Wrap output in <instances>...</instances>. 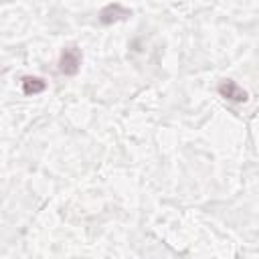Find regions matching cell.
<instances>
[{
    "label": "cell",
    "instance_id": "obj_2",
    "mask_svg": "<svg viewBox=\"0 0 259 259\" xmlns=\"http://www.w3.org/2000/svg\"><path fill=\"white\" fill-rule=\"evenodd\" d=\"M219 93H221L225 99H229V101H237V103L247 101V91H243V89H241L235 81H231V79H227V81L221 83Z\"/></svg>",
    "mask_w": 259,
    "mask_h": 259
},
{
    "label": "cell",
    "instance_id": "obj_1",
    "mask_svg": "<svg viewBox=\"0 0 259 259\" xmlns=\"http://www.w3.org/2000/svg\"><path fill=\"white\" fill-rule=\"evenodd\" d=\"M81 65V53L77 47H67L59 61V71L65 75H75Z\"/></svg>",
    "mask_w": 259,
    "mask_h": 259
},
{
    "label": "cell",
    "instance_id": "obj_4",
    "mask_svg": "<svg viewBox=\"0 0 259 259\" xmlns=\"http://www.w3.org/2000/svg\"><path fill=\"white\" fill-rule=\"evenodd\" d=\"M45 87H47V83H45L40 77H30V75L22 77V91H24L26 95H34V93H40Z\"/></svg>",
    "mask_w": 259,
    "mask_h": 259
},
{
    "label": "cell",
    "instance_id": "obj_3",
    "mask_svg": "<svg viewBox=\"0 0 259 259\" xmlns=\"http://www.w3.org/2000/svg\"><path fill=\"white\" fill-rule=\"evenodd\" d=\"M123 16H130V10H127V8H123L121 4H109V6H105V8L101 10L99 20H101L103 24H109V22L119 20V18H123Z\"/></svg>",
    "mask_w": 259,
    "mask_h": 259
}]
</instances>
